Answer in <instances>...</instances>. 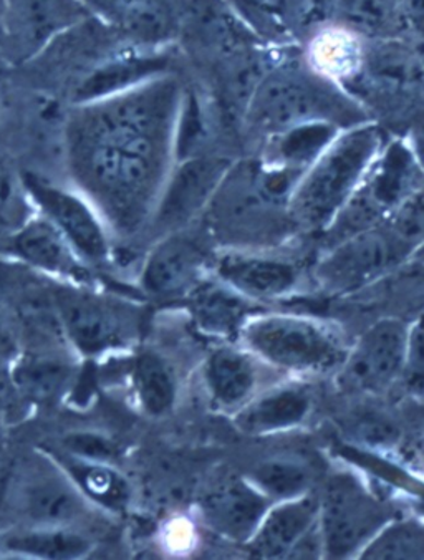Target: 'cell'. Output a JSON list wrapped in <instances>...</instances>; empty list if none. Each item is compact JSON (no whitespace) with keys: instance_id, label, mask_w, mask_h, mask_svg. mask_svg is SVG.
Segmentation results:
<instances>
[{"instance_id":"1","label":"cell","mask_w":424,"mask_h":560,"mask_svg":"<svg viewBox=\"0 0 424 560\" xmlns=\"http://www.w3.org/2000/svg\"><path fill=\"white\" fill-rule=\"evenodd\" d=\"M168 73L133 89L73 103L66 156L73 188L105 219L115 240L146 231L172 173L181 106Z\"/></svg>"},{"instance_id":"2","label":"cell","mask_w":424,"mask_h":560,"mask_svg":"<svg viewBox=\"0 0 424 560\" xmlns=\"http://www.w3.org/2000/svg\"><path fill=\"white\" fill-rule=\"evenodd\" d=\"M51 295L63 337L76 355L96 359L121 352L137 342L143 311L133 299L103 285L66 284L57 280H51Z\"/></svg>"},{"instance_id":"3","label":"cell","mask_w":424,"mask_h":560,"mask_svg":"<svg viewBox=\"0 0 424 560\" xmlns=\"http://www.w3.org/2000/svg\"><path fill=\"white\" fill-rule=\"evenodd\" d=\"M239 340L260 362L297 376L339 372L350 349L329 325L298 315H250Z\"/></svg>"},{"instance_id":"4","label":"cell","mask_w":424,"mask_h":560,"mask_svg":"<svg viewBox=\"0 0 424 560\" xmlns=\"http://www.w3.org/2000/svg\"><path fill=\"white\" fill-rule=\"evenodd\" d=\"M380 141L374 128H360L326 151L308 175L302 176L288 201V218L294 224L310 231L326 230L358 188Z\"/></svg>"},{"instance_id":"5","label":"cell","mask_w":424,"mask_h":560,"mask_svg":"<svg viewBox=\"0 0 424 560\" xmlns=\"http://www.w3.org/2000/svg\"><path fill=\"white\" fill-rule=\"evenodd\" d=\"M4 491V508L15 529L80 527L98 510L50 453L21 459Z\"/></svg>"},{"instance_id":"6","label":"cell","mask_w":424,"mask_h":560,"mask_svg":"<svg viewBox=\"0 0 424 560\" xmlns=\"http://www.w3.org/2000/svg\"><path fill=\"white\" fill-rule=\"evenodd\" d=\"M400 516L397 508L366 488L352 472H335L318 494V529L323 557L360 556L388 523Z\"/></svg>"},{"instance_id":"7","label":"cell","mask_w":424,"mask_h":560,"mask_svg":"<svg viewBox=\"0 0 424 560\" xmlns=\"http://www.w3.org/2000/svg\"><path fill=\"white\" fill-rule=\"evenodd\" d=\"M416 253L387 222L330 247L317 267V280L329 294L362 291L403 266Z\"/></svg>"},{"instance_id":"8","label":"cell","mask_w":424,"mask_h":560,"mask_svg":"<svg viewBox=\"0 0 424 560\" xmlns=\"http://www.w3.org/2000/svg\"><path fill=\"white\" fill-rule=\"evenodd\" d=\"M25 185L40 215L50 221L86 266L99 272L114 262L115 236L95 206L76 188L24 172Z\"/></svg>"},{"instance_id":"9","label":"cell","mask_w":424,"mask_h":560,"mask_svg":"<svg viewBox=\"0 0 424 560\" xmlns=\"http://www.w3.org/2000/svg\"><path fill=\"white\" fill-rule=\"evenodd\" d=\"M90 19L82 0H4L0 51L9 62H31Z\"/></svg>"},{"instance_id":"10","label":"cell","mask_w":424,"mask_h":560,"mask_svg":"<svg viewBox=\"0 0 424 560\" xmlns=\"http://www.w3.org/2000/svg\"><path fill=\"white\" fill-rule=\"evenodd\" d=\"M229 170L231 161L224 158L199 154L181 160L166 179L146 231L160 240L191 228L216 196Z\"/></svg>"},{"instance_id":"11","label":"cell","mask_w":424,"mask_h":560,"mask_svg":"<svg viewBox=\"0 0 424 560\" xmlns=\"http://www.w3.org/2000/svg\"><path fill=\"white\" fill-rule=\"evenodd\" d=\"M408 327L398 318H381L350 347L337 372V383L349 394H384L401 378Z\"/></svg>"},{"instance_id":"12","label":"cell","mask_w":424,"mask_h":560,"mask_svg":"<svg viewBox=\"0 0 424 560\" xmlns=\"http://www.w3.org/2000/svg\"><path fill=\"white\" fill-rule=\"evenodd\" d=\"M332 96L320 83L304 73L279 72L260 80L250 98L249 121L262 133H284L298 125L318 121L326 108H332Z\"/></svg>"},{"instance_id":"13","label":"cell","mask_w":424,"mask_h":560,"mask_svg":"<svg viewBox=\"0 0 424 560\" xmlns=\"http://www.w3.org/2000/svg\"><path fill=\"white\" fill-rule=\"evenodd\" d=\"M208 264L204 241L189 228L160 237L141 267V292L160 301L185 299L201 282Z\"/></svg>"},{"instance_id":"14","label":"cell","mask_w":424,"mask_h":560,"mask_svg":"<svg viewBox=\"0 0 424 560\" xmlns=\"http://www.w3.org/2000/svg\"><path fill=\"white\" fill-rule=\"evenodd\" d=\"M4 259L57 282L102 285L98 272L86 266L60 231L38 212L12 237Z\"/></svg>"},{"instance_id":"15","label":"cell","mask_w":424,"mask_h":560,"mask_svg":"<svg viewBox=\"0 0 424 560\" xmlns=\"http://www.w3.org/2000/svg\"><path fill=\"white\" fill-rule=\"evenodd\" d=\"M95 21L131 47L157 50L178 38L175 0H82Z\"/></svg>"},{"instance_id":"16","label":"cell","mask_w":424,"mask_h":560,"mask_svg":"<svg viewBox=\"0 0 424 560\" xmlns=\"http://www.w3.org/2000/svg\"><path fill=\"white\" fill-rule=\"evenodd\" d=\"M271 506V499L249 478L233 475L209 488L199 510L209 529L234 542L246 544Z\"/></svg>"},{"instance_id":"17","label":"cell","mask_w":424,"mask_h":560,"mask_svg":"<svg viewBox=\"0 0 424 560\" xmlns=\"http://www.w3.org/2000/svg\"><path fill=\"white\" fill-rule=\"evenodd\" d=\"M318 524V494L272 502L266 516L247 540L252 559H288L292 550Z\"/></svg>"},{"instance_id":"18","label":"cell","mask_w":424,"mask_h":560,"mask_svg":"<svg viewBox=\"0 0 424 560\" xmlns=\"http://www.w3.org/2000/svg\"><path fill=\"white\" fill-rule=\"evenodd\" d=\"M75 359L69 347L24 350L11 372L15 394L25 404H56L73 385Z\"/></svg>"},{"instance_id":"19","label":"cell","mask_w":424,"mask_h":560,"mask_svg":"<svg viewBox=\"0 0 424 560\" xmlns=\"http://www.w3.org/2000/svg\"><path fill=\"white\" fill-rule=\"evenodd\" d=\"M311 408L310 388L304 383H287L257 394L233 415V421L247 436H269L301 427Z\"/></svg>"},{"instance_id":"20","label":"cell","mask_w":424,"mask_h":560,"mask_svg":"<svg viewBox=\"0 0 424 560\" xmlns=\"http://www.w3.org/2000/svg\"><path fill=\"white\" fill-rule=\"evenodd\" d=\"M259 362L239 347L223 346L212 350L202 369L205 392L212 407L236 413L257 395Z\"/></svg>"},{"instance_id":"21","label":"cell","mask_w":424,"mask_h":560,"mask_svg":"<svg viewBox=\"0 0 424 560\" xmlns=\"http://www.w3.org/2000/svg\"><path fill=\"white\" fill-rule=\"evenodd\" d=\"M223 284L249 301H272L284 298L297 288V266L282 259L227 254L216 262Z\"/></svg>"},{"instance_id":"22","label":"cell","mask_w":424,"mask_h":560,"mask_svg":"<svg viewBox=\"0 0 424 560\" xmlns=\"http://www.w3.org/2000/svg\"><path fill=\"white\" fill-rule=\"evenodd\" d=\"M185 301L199 330L216 339H239L244 324L252 315L249 299L226 284L201 280Z\"/></svg>"},{"instance_id":"23","label":"cell","mask_w":424,"mask_h":560,"mask_svg":"<svg viewBox=\"0 0 424 560\" xmlns=\"http://www.w3.org/2000/svg\"><path fill=\"white\" fill-rule=\"evenodd\" d=\"M131 386L141 411L151 418H163L175 410L178 378L168 360L154 350H141L131 359Z\"/></svg>"},{"instance_id":"24","label":"cell","mask_w":424,"mask_h":560,"mask_svg":"<svg viewBox=\"0 0 424 560\" xmlns=\"http://www.w3.org/2000/svg\"><path fill=\"white\" fill-rule=\"evenodd\" d=\"M56 462L69 472L90 502L103 510L121 511L127 508L130 488L127 479L106 462L80 458L67 452L54 453Z\"/></svg>"},{"instance_id":"25","label":"cell","mask_w":424,"mask_h":560,"mask_svg":"<svg viewBox=\"0 0 424 560\" xmlns=\"http://www.w3.org/2000/svg\"><path fill=\"white\" fill-rule=\"evenodd\" d=\"M4 546L11 552L44 559H75L89 552L90 542L80 527H40V529H14L5 537Z\"/></svg>"},{"instance_id":"26","label":"cell","mask_w":424,"mask_h":560,"mask_svg":"<svg viewBox=\"0 0 424 560\" xmlns=\"http://www.w3.org/2000/svg\"><path fill=\"white\" fill-rule=\"evenodd\" d=\"M37 214L31 192L25 185L24 172L12 161L0 158V257L12 237Z\"/></svg>"},{"instance_id":"27","label":"cell","mask_w":424,"mask_h":560,"mask_svg":"<svg viewBox=\"0 0 424 560\" xmlns=\"http://www.w3.org/2000/svg\"><path fill=\"white\" fill-rule=\"evenodd\" d=\"M247 478L272 502L301 498L311 492L314 472L294 458H272L259 463Z\"/></svg>"},{"instance_id":"28","label":"cell","mask_w":424,"mask_h":560,"mask_svg":"<svg viewBox=\"0 0 424 560\" xmlns=\"http://www.w3.org/2000/svg\"><path fill=\"white\" fill-rule=\"evenodd\" d=\"M360 559H424V523L394 517L360 552Z\"/></svg>"},{"instance_id":"29","label":"cell","mask_w":424,"mask_h":560,"mask_svg":"<svg viewBox=\"0 0 424 560\" xmlns=\"http://www.w3.org/2000/svg\"><path fill=\"white\" fill-rule=\"evenodd\" d=\"M333 12L346 31L387 35L401 19L400 0H333Z\"/></svg>"},{"instance_id":"30","label":"cell","mask_w":424,"mask_h":560,"mask_svg":"<svg viewBox=\"0 0 424 560\" xmlns=\"http://www.w3.org/2000/svg\"><path fill=\"white\" fill-rule=\"evenodd\" d=\"M333 127L323 121H310L284 131L278 144L279 160L282 166L302 167L311 164L323 148L332 141Z\"/></svg>"},{"instance_id":"31","label":"cell","mask_w":424,"mask_h":560,"mask_svg":"<svg viewBox=\"0 0 424 560\" xmlns=\"http://www.w3.org/2000/svg\"><path fill=\"white\" fill-rule=\"evenodd\" d=\"M24 352L21 325L8 302L0 298V392L14 394L11 383V372L15 362Z\"/></svg>"},{"instance_id":"32","label":"cell","mask_w":424,"mask_h":560,"mask_svg":"<svg viewBox=\"0 0 424 560\" xmlns=\"http://www.w3.org/2000/svg\"><path fill=\"white\" fill-rule=\"evenodd\" d=\"M401 382L413 395H424V315L408 327Z\"/></svg>"},{"instance_id":"33","label":"cell","mask_w":424,"mask_h":560,"mask_svg":"<svg viewBox=\"0 0 424 560\" xmlns=\"http://www.w3.org/2000/svg\"><path fill=\"white\" fill-rule=\"evenodd\" d=\"M416 163L420 166V172L424 175V138L417 143Z\"/></svg>"},{"instance_id":"34","label":"cell","mask_w":424,"mask_h":560,"mask_svg":"<svg viewBox=\"0 0 424 560\" xmlns=\"http://www.w3.org/2000/svg\"><path fill=\"white\" fill-rule=\"evenodd\" d=\"M2 19H4V0H0V38H2Z\"/></svg>"},{"instance_id":"35","label":"cell","mask_w":424,"mask_h":560,"mask_svg":"<svg viewBox=\"0 0 424 560\" xmlns=\"http://www.w3.org/2000/svg\"><path fill=\"white\" fill-rule=\"evenodd\" d=\"M0 463H2V446H0Z\"/></svg>"}]
</instances>
